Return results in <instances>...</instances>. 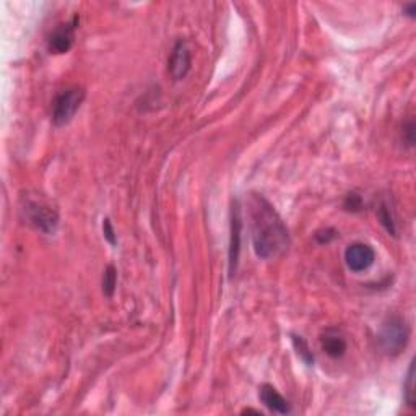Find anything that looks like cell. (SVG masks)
<instances>
[{"instance_id":"obj_15","label":"cell","mask_w":416,"mask_h":416,"mask_svg":"<svg viewBox=\"0 0 416 416\" xmlns=\"http://www.w3.org/2000/svg\"><path fill=\"white\" fill-rule=\"evenodd\" d=\"M102 232H105V238L111 245L118 244V234H116L114 226H113V223H111L109 218L102 220Z\"/></svg>"},{"instance_id":"obj_7","label":"cell","mask_w":416,"mask_h":416,"mask_svg":"<svg viewBox=\"0 0 416 416\" xmlns=\"http://www.w3.org/2000/svg\"><path fill=\"white\" fill-rule=\"evenodd\" d=\"M192 67V52L189 44L186 41H177L176 46L173 47L171 56L168 61L169 75L174 80H182L187 77Z\"/></svg>"},{"instance_id":"obj_14","label":"cell","mask_w":416,"mask_h":416,"mask_svg":"<svg viewBox=\"0 0 416 416\" xmlns=\"http://www.w3.org/2000/svg\"><path fill=\"white\" fill-rule=\"evenodd\" d=\"M377 218H379V221H381V225L384 228H386V230L388 232H391L392 236H395V232H397V230H395V221H393L391 208H388L386 204H381V207H379V210H377Z\"/></svg>"},{"instance_id":"obj_12","label":"cell","mask_w":416,"mask_h":416,"mask_svg":"<svg viewBox=\"0 0 416 416\" xmlns=\"http://www.w3.org/2000/svg\"><path fill=\"white\" fill-rule=\"evenodd\" d=\"M292 338H293V345H294V350H296V353H298V356L301 358V360L307 366L314 364V355H312L311 348H309V345H307L306 340H304L301 335H296V333H293Z\"/></svg>"},{"instance_id":"obj_1","label":"cell","mask_w":416,"mask_h":416,"mask_svg":"<svg viewBox=\"0 0 416 416\" xmlns=\"http://www.w3.org/2000/svg\"><path fill=\"white\" fill-rule=\"evenodd\" d=\"M248 207L252 244L257 257L274 259L280 256L289 243L288 230L280 215L267 199L257 194L250 195Z\"/></svg>"},{"instance_id":"obj_11","label":"cell","mask_w":416,"mask_h":416,"mask_svg":"<svg viewBox=\"0 0 416 416\" xmlns=\"http://www.w3.org/2000/svg\"><path fill=\"white\" fill-rule=\"evenodd\" d=\"M404 399L405 404L410 406V408H415L416 406V392H415V361H411L410 368H408V374H406L405 384H404Z\"/></svg>"},{"instance_id":"obj_10","label":"cell","mask_w":416,"mask_h":416,"mask_svg":"<svg viewBox=\"0 0 416 416\" xmlns=\"http://www.w3.org/2000/svg\"><path fill=\"white\" fill-rule=\"evenodd\" d=\"M320 345L322 350L333 360H338L347 353V340L335 329L325 330V333L320 337Z\"/></svg>"},{"instance_id":"obj_13","label":"cell","mask_w":416,"mask_h":416,"mask_svg":"<svg viewBox=\"0 0 416 416\" xmlns=\"http://www.w3.org/2000/svg\"><path fill=\"white\" fill-rule=\"evenodd\" d=\"M116 286H118V270L114 265H107L102 274V293L107 298H113Z\"/></svg>"},{"instance_id":"obj_9","label":"cell","mask_w":416,"mask_h":416,"mask_svg":"<svg viewBox=\"0 0 416 416\" xmlns=\"http://www.w3.org/2000/svg\"><path fill=\"white\" fill-rule=\"evenodd\" d=\"M259 397H261L262 404L270 411H274V413H292V405L288 404V400H286L274 386H270V384H263V386H261V388H259Z\"/></svg>"},{"instance_id":"obj_8","label":"cell","mask_w":416,"mask_h":416,"mask_svg":"<svg viewBox=\"0 0 416 416\" xmlns=\"http://www.w3.org/2000/svg\"><path fill=\"white\" fill-rule=\"evenodd\" d=\"M241 232H243V220H241L239 202L232 204L231 210V239H230V274L232 275L238 268L241 252Z\"/></svg>"},{"instance_id":"obj_4","label":"cell","mask_w":416,"mask_h":416,"mask_svg":"<svg viewBox=\"0 0 416 416\" xmlns=\"http://www.w3.org/2000/svg\"><path fill=\"white\" fill-rule=\"evenodd\" d=\"M25 215L28 221L36 230L44 234H54L59 226V215L49 205L39 202V200H30L25 205Z\"/></svg>"},{"instance_id":"obj_5","label":"cell","mask_w":416,"mask_h":416,"mask_svg":"<svg viewBox=\"0 0 416 416\" xmlns=\"http://www.w3.org/2000/svg\"><path fill=\"white\" fill-rule=\"evenodd\" d=\"M78 25V17H74L69 23L59 25L52 31L47 39V47L52 54L69 52L75 41V30Z\"/></svg>"},{"instance_id":"obj_3","label":"cell","mask_w":416,"mask_h":416,"mask_svg":"<svg viewBox=\"0 0 416 416\" xmlns=\"http://www.w3.org/2000/svg\"><path fill=\"white\" fill-rule=\"evenodd\" d=\"M85 96L87 93L78 85H72L57 93L56 100L52 102V124L57 127L69 124L75 118L80 106L83 105Z\"/></svg>"},{"instance_id":"obj_17","label":"cell","mask_w":416,"mask_h":416,"mask_svg":"<svg viewBox=\"0 0 416 416\" xmlns=\"http://www.w3.org/2000/svg\"><path fill=\"white\" fill-rule=\"evenodd\" d=\"M345 207L348 210H353V212H358V210H361V207H363V200H361V197L355 194H348L347 200H345Z\"/></svg>"},{"instance_id":"obj_19","label":"cell","mask_w":416,"mask_h":416,"mask_svg":"<svg viewBox=\"0 0 416 416\" xmlns=\"http://www.w3.org/2000/svg\"><path fill=\"white\" fill-rule=\"evenodd\" d=\"M404 15H406L408 18H415L416 17V3H408V6L404 7Z\"/></svg>"},{"instance_id":"obj_16","label":"cell","mask_w":416,"mask_h":416,"mask_svg":"<svg viewBox=\"0 0 416 416\" xmlns=\"http://www.w3.org/2000/svg\"><path fill=\"white\" fill-rule=\"evenodd\" d=\"M337 238V231L332 230V228H327V230H320L316 232V239L319 244H329L330 241H333Z\"/></svg>"},{"instance_id":"obj_18","label":"cell","mask_w":416,"mask_h":416,"mask_svg":"<svg viewBox=\"0 0 416 416\" xmlns=\"http://www.w3.org/2000/svg\"><path fill=\"white\" fill-rule=\"evenodd\" d=\"M404 140L408 146L415 145V122L411 119L404 125Z\"/></svg>"},{"instance_id":"obj_6","label":"cell","mask_w":416,"mask_h":416,"mask_svg":"<svg viewBox=\"0 0 416 416\" xmlns=\"http://www.w3.org/2000/svg\"><path fill=\"white\" fill-rule=\"evenodd\" d=\"M374 261H375V252L369 244L355 243L348 245L345 250L347 267L350 268L351 272H356V274L368 270V268L374 263Z\"/></svg>"},{"instance_id":"obj_2","label":"cell","mask_w":416,"mask_h":416,"mask_svg":"<svg viewBox=\"0 0 416 416\" xmlns=\"http://www.w3.org/2000/svg\"><path fill=\"white\" fill-rule=\"evenodd\" d=\"M410 340V327L400 316L387 317L379 330L377 342L381 350L388 356H397L405 350Z\"/></svg>"}]
</instances>
